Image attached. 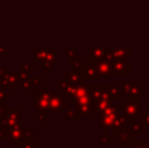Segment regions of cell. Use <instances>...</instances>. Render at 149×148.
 I'll use <instances>...</instances> for the list:
<instances>
[{
  "mask_svg": "<svg viewBox=\"0 0 149 148\" xmlns=\"http://www.w3.org/2000/svg\"><path fill=\"white\" fill-rule=\"evenodd\" d=\"M33 127H26L24 122H19L9 129L2 137V140L9 141L12 146L20 145L31 139H35L33 137Z\"/></svg>",
  "mask_w": 149,
  "mask_h": 148,
  "instance_id": "6da1fadb",
  "label": "cell"
},
{
  "mask_svg": "<svg viewBox=\"0 0 149 148\" xmlns=\"http://www.w3.org/2000/svg\"><path fill=\"white\" fill-rule=\"evenodd\" d=\"M122 117L121 108H119L117 105H112L106 109L102 113L100 114L98 122L104 132H108L109 130H112L116 122Z\"/></svg>",
  "mask_w": 149,
  "mask_h": 148,
  "instance_id": "7a4b0ae2",
  "label": "cell"
},
{
  "mask_svg": "<svg viewBox=\"0 0 149 148\" xmlns=\"http://www.w3.org/2000/svg\"><path fill=\"white\" fill-rule=\"evenodd\" d=\"M20 122V109L11 108L6 109L4 115L0 119V139L11 127Z\"/></svg>",
  "mask_w": 149,
  "mask_h": 148,
  "instance_id": "3957f363",
  "label": "cell"
},
{
  "mask_svg": "<svg viewBox=\"0 0 149 148\" xmlns=\"http://www.w3.org/2000/svg\"><path fill=\"white\" fill-rule=\"evenodd\" d=\"M122 93L128 99H140L142 95L145 94V86L140 80H122L121 82Z\"/></svg>",
  "mask_w": 149,
  "mask_h": 148,
  "instance_id": "277c9868",
  "label": "cell"
},
{
  "mask_svg": "<svg viewBox=\"0 0 149 148\" xmlns=\"http://www.w3.org/2000/svg\"><path fill=\"white\" fill-rule=\"evenodd\" d=\"M121 113L126 122H134L140 117V99H128L126 97V103L122 104Z\"/></svg>",
  "mask_w": 149,
  "mask_h": 148,
  "instance_id": "5b68a950",
  "label": "cell"
},
{
  "mask_svg": "<svg viewBox=\"0 0 149 148\" xmlns=\"http://www.w3.org/2000/svg\"><path fill=\"white\" fill-rule=\"evenodd\" d=\"M38 91H39V92L33 95L36 109L39 110V112L48 113L49 112L50 99H51L52 95H53V93H54L53 90H52V89H49V90L39 89Z\"/></svg>",
  "mask_w": 149,
  "mask_h": 148,
  "instance_id": "8992f818",
  "label": "cell"
},
{
  "mask_svg": "<svg viewBox=\"0 0 149 148\" xmlns=\"http://www.w3.org/2000/svg\"><path fill=\"white\" fill-rule=\"evenodd\" d=\"M44 84V77L42 75L38 76H28L20 78L19 85L24 89L26 95L30 94L31 90H39L40 86Z\"/></svg>",
  "mask_w": 149,
  "mask_h": 148,
  "instance_id": "52a82bcc",
  "label": "cell"
},
{
  "mask_svg": "<svg viewBox=\"0 0 149 148\" xmlns=\"http://www.w3.org/2000/svg\"><path fill=\"white\" fill-rule=\"evenodd\" d=\"M112 138L114 141H116L117 144L120 146H128L132 142L136 140V136L132 133V131L129 129V127L126 126L123 130L113 132Z\"/></svg>",
  "mask_w": 149,
  "mask_h": 148,
  "instance_id": "ba28073f",
  "label": "cell"
},
{
  "mask_svg": "<svg viewBox=\"0 0 149 148\" xmlns=\"http://www.w3.org/2000/svg\"><path fill=\"white\" fill-rule=\"evenodd\" d=\"M19 74L18 71H6L5 74L0 79L1 88L6 90H14L17 85H19Z\"/></svg>",
  "mask_w": 149,
  "mask_h": 148,
  "instance_id": "9c48e42d",
  "label": "cell"
},
{
  "mask_svg": "<svg viewBox=\"0 0 149 148\" xmlns=\"http://www.w3.org/2000/svg\"><path fill=\"white\" fill-rule=\"evenodd\" d=\"M112 65V76H125L128 72L132 70L131 62L127 59L121 60H111Z\"/></svg>",
  "mask_w": 149,
  "mask_h": 148,
  "instance_id": "30bf717a",
  "label": "cell"
},
{
  "mask_svg": "<svg viewBox=\"0 0 149 148\" xmlns=\"http://www.w3.org/2000/svg\"><path fill=\"white\" fill-rule=\"evenodd\" d=\"M39 66L46 72L53 71V68L57 66V49H46L45 60L39 63Z\"/></svg>",
  "mask_w": 149,
  "mask_h": 148,
  "instance_id": "8fae6325",
  "label": "cell"
},
{
  "mask_svg": "<svg viewBox=\"0 0 149 148\" xmlns=\"http://www.w3.org/2000/svg\"><path fill=\"white\" fill-rule=\"evenodd\" d=\"M75 86H76V85L72 84L70 81L67 80L65 75H63L60 80L57 81V88L62 92V97H64L66 101H68V99L70 101L73 97L74 92H75Z\"/></svg>",
  "mask_w": 149,
  "mask_h": 148,
  "instance_id": "7c38bea8",
  "label": "cell"
},
{
  "mask_svg": "<svg viewBox=\"0 0 149 148\" xmlns=\"http://www.w3.org/2000/svg\"><path fill=\"white\" fill-rule=\"evenodd\" d=\"M79 71L81 72L85 81H97L100 79V75L97 73V70L94 67L93 63H91L89 61L81 62Z\"/></svg>",
  "mask_w": 149,
  "mask_h": 148,
  "instance_id": "4fadbf2b",
  "label": "cell"
},
{
  "mask_svg": "<svg viewBox=\"0 0 149 148\" xmlns=\"http://www.w3.org/2000/svg\"><path fill=\"white\" fill-rule=\"evenodd\" d=\"M94 67L97 70V73L100 76H102L104 81L108 80L109 76H112V65H111V60L106 58L100 61L94 62Z\"/></svg>",
  "mask_w": 149,
  "mask_h": 148,
  "instance_id": "5bb4252c",
  "label": "cell"
},
{
  "mask_svg": "<svg viewBox=\"0 0 149 148\" xmlns=\"http://www.w3.org/2000/svg\"><path fill=\"white\" fill-rule=\"evenodd\" d=\"M66 109V99L62 97V94L53 93L49 103V112L60 113Z\"/></svg>",
  "mask_w": 149,
  "mask_h": 148,
  "instance_id": "9a60e30c",
  "label": "cell"
},
{
  "mask_svg": "<svg viewBox=\"0 0 149 148\" xmlns=\"http://www.w3.org/2000/svg\"><path fill=\"white\" fill-rule=\"evenodd\" d=\"M89 94L92 99V101L102 99H112L108 92L107 85H90Z\"/></svg>",
  "mask_w": 149,
  "mask_h": 148,
  "instance_id": "2e32d148",
  "label": "cell"
},
{
  "mask_svg": "<svg viewBox=\"0 0 149 148\" xmlns=\"http://www.w3.org/2000/svg\"><path fill=\"white\" fill-rule=\"evenodd\" d=\"M132 56V50L130 48L123 49H108V55L107 58L110 60H121V59H128Z\"/></svg>",
  "mask_w": 149,
  "mask_h": 148,
  "instance_id": "e0dca14e",
  "label": "cell"
},
{
  "mask_svg": "<svg viewBox=\"0 0 149 148\" xmlns=\"http://www.w3.org/2000/svg\"><path fill=\"white\" fill-rule=\"evenodd\" d=\"M75 107H76L75 112H76L77 118H93V101H89V103L83 104V105H76Z\"/></svg>",
  "mask_w": 149,
  "mask_h": 148,
  "instance_id": "ac0fdd59",
  "label": "cell"
},
{
  "mask_svg": "<svg viewBox=\"0 0 149 148\" xmlns=\"http://www.w3.org/2000/svg\"><path fill=\"white\" fill-rule=\"evenodd\" d=\"M107 55H108V49H104V48H90L89 62L94 63V62L106 59Z\"/></svg>",
  "mask_w": 149,
  "mask_h": 148,
  "instance_id": "d6986e66",
  "label": "cell"
},
{
  "mask_svg": "<svg viewBox=\"0 0 149 148\" xmlns=\"http://www.w3.org/2000/svg\"><path fill=\"white\" fill-rule=\"evenodd\" d=\"M66 78L68 81H70L72 84L74 85H78L81 83H85V80L83 78L82 74L79 70H69L66 72Z\"/></svg>",
  "mask_w": 149,
  "mask_h": 148,
  "instance_id": "ffe728a7",
  "label": "cell"
},
{
  "mask_svg": "<svg viewBox=\"0 0 149 148\" xmlns=\"http://www.w3.org/2000/svg\"><path fill=\"white\" fill-rule=\"evenodd\" d=\"M113 105L112 99H102L97 101H93V108H94V114H100L106 109H108L110 106Z\"/></svg>",
  "mask_w": 149,
  "mask_h": 148,
  "instance_id": "44dd1931",
  "label": "cell"
},
{
  "mask_svg": "<svg viewBox=\"0 0 149 148\" xmlns=\"http://www.w3.org/2000/svg\"><path fill=\"white\" fill-rule=\"evenodd\" d=\"M35 71V62H22L19 65V79L30 76L31 72Z\"/></svg>",
  "mask_w": 149,
  "mask_h": 148,
  "instance_id": "7402d4cb",
  "label": "cell"
},
{
  "mask_svg": "<svg viewBox=\"0 0 149 148\" xmlns=\"http://www.w3.org/2000/svg\"><path fill=\"white\" fill-rule=\"evenodd\" d=\"M107 89H108V92L110 97H112V99H121L123 97L121 84L107 85Z\"/></svg>",
  "mask_w": 149,
  "mask_h": 148,
  "instance_id": "603a6c76",
  "label": "cell"
},
{
  "mask_svg": "<svg viewBox=\"0 0 149 148\" xmlns=\"http://www.w3.org/2000/svg\"><path fill=\"white\" fill-rule=\"evenodd\" d=\"M140 124L142 126L143 132H149V108L140 114Z\"/></svg>",
  "mask_w": 149,
  "mask_h": 148,
  "instance_id": "cb8c5ba5",
  "label": "cell"
},
{
  "mask_svg": "<svg viewBox=\"0 0 149 148\" xmlns=\"http://www.w3.org/2000/svg\"><path fill=\"white\" fill-rule=\"evenodd\" d=\"M89 94V86L86 85L85 83H81L75 86V92L73 97H80L83 95Z\"/></svg>",
  "mask_w": 149,
  "mask_h": 148,
  "instance_id": "d4e9b609",
  "label": "cell"
},
{
  "mask_svg": "<svg viewBox=\"0 0 149 148\" xmlns=\"http://www.w3.org/2000/svg\"><path fill=\"white\" fill-rule=\"evenodd\" d=\"M80 53H78L75 49H66V61L68 63L74 61H80Z\"/></svg>",
  "mask_w": 149,
  "mask_h": 148,
  "instance_id": "484cf974",
  "label": "cell"
},
{
  "mask_svg": "<svg viewBox=\"0 0 149 148\" xmlns=\"http://www.w3.org/2000/svg\"><path fill=\"white\" fill-rule=\"evenodd\" d=\"M62 118H65L66 121L68 123H73L76 121L77 119V115H76V112L75 110L73 109H67L66 108V113H62Z\"/></svg>",
  "mask_w": 149,
  "mask_h": 148,
  "instance_id": "4316f807",
  "label": "cell"
},
{
  "mask_svg": "<svg viewBox=\"0 0 149 148\" xmlns=\"http://www.w3.org/2000/svg\"><path fill=\"white\" fill-rule=\"evenodd\" d=\"M89 101H92V99L90 97V94H86V95H83V97H72L70 99V103L72 105L76 106V105H83V104H87Z\"/></svg>",
  "mask_w": 149,
  "mask_h": 148,
  "instance_id": "83f0119b",
  "label": "cell"
},
{
  "mask_svg": "<svg viewBox=\"0 0 149 148\" xmlns=\"http://www.w3.org/2000/svg\"><path fill=\"white\" fill-rule=\"evenodd\" d=\"M33 121L36 123L39 122H44L47 123L49 121V118H48V113H44V112H38L33 114Z\"/></svg>",
  "mask_w": 149,
  "mask_h": 148,
  "instance_id": "f1b7e54d",
  "label": "cell"
},
{
  "mask_svg": "<svg viewBox=\"0 0 149 148\" xmlns=\"http://www.w3.org/2000/svg\"><path fill=\"white\" fill-rule=\"evenodd\" d=\"M113 138L111 136H109L108 135V132H104V134L100 136V141H98V145L100 146H102V145L104 144H108L110 145V146H112L113 145Z\"/></svg>",
  "mask_w": 149,
  "mask_h": 148,
  "instance_id": "f546056e",
  "label": "cell"
},
{
  "mask_svg": "<svg viewBox=\"0 0 149 148\" xmlns=\"http://www.w3.org/2000/svg\"><path fill=\"white\" fill-rule=\"evenodd\" d=\"M129 129L132 131V133H133L136 137L140 136V135H141V132H143V131H142V126H141L140 123L134 122L133 124L129 127Z\"/></svg>",
  "mask_w": 149,
  "mask_h": 148,
  "instance_id": "4dcf8cb0",
  "label": "cell"
},
{
  "mask_svg": "<svg viewBox=\"0 0 149 148\" xmlns=\"http://www.w3.org/2000/svg\"><path fill=\"white\" fill-rule=\"evenodd\" d=\"M19 148H40L39 145H37L35 143V139H31V140H28L26 142L22 143L19 145Z\"/></svg>",
  "mask_w": 149,
  "mask_h": 148,
  "instance_id": "1f68e13d",
  "label": "cell"
},
{
  "mask_svg": "<svg viewBox=\"0 0 149 148\" xmlns=\"http://www.w3.org/2000/svg\"><path fill=\"white\" fill-rule=\"evenodd\" d=\"M11 99V94L7 93V90L3 88H0V101H6L7 99Z\"/></svg>",
  "mask_w": 149,
  "mask_h": 148,
  "instance_id": "d6a6232c",
  "label": "cell"
},
{
  "mask_svg": "<svg viewBox=\"0 0 149 148\" xmlns=\"http://www.w3.org/2000/svg\"><path fill=\"white\" fill-rule=\"evenodd\" d=\"M71 69L70 70H79L81 66V61H74L71 62Z\"/></svg>",
  "mask_w": 149,
  "mask_h": 148,
  "instance_id": "836d02e7",
  "label": "cell"
},
{
  "mask_svg": "<svg viewBox=\"0 0 149 148\" xmlns=\"http://www.w3.org/2000/svg\"><path fill=\"white\" fill-rule=\"evenodd\" d=\"M6 101H0V119L2 118V116L4 115V113L6 111Z\"/></svg>",
  "mask_w": 149,
  "mask_h": 148,
  "instance_id": "e575fe53",
  "label": "cell"
},
{
  "mask_svg": "<svg viewBox=\"0 0 149 148\" xmlns=\"http://www.w3.org/2000/svg\"><path fill=\"white\" fill-rule=\"evenodd\" d=\"M10 53H11V49H0V57L1 58H5Z\"/></svg>",
  "mask_w": 149,
  "mask_h": 148,
  "instance_id": "d590c367",
  "label": "cell"
},
{
  "mask_svg": "<svg viewBox=\"0 0 149 148\" xmlns=\"http://www.w3.org/2000/svg\"><path fill=\"white\" fill-rule=\"evenodd\" d=\"M127 148H140L139 146V141H134V142H132L131 144H129L127 146Z\"/></svg>",
  "mask_w": 149,
  "mask_h": 148,
  "instance_id": "8d00e7d4",
  "label": "cell"
},
{
  "mask_svg": "<svg viewBox=\"0 0 149 148\" xmlns=\"http://www.w3.org/2000/svg\"><path fill=\"white\" fill-rule=\"evenodd\" d=\"M6 71H7V69H6L5 66H3V67H0V79H1L2 76H3V75L5 74Z\"/></svg>",
  "mask_w": 149,
  "mask_h": 148,
  "instance_id": "74e56055",
  "label": "cell"
},
{
  "mask_svg": "<svg viewBox=\"0 0 149 148\" xmlns=\"http://www.w3.org/2000/svg\"><path fill=\"white\" fill-rule=\"evenodd\" d=\"M0 88H1V85H0Z\"/></svg>",
  "mask_w": 149,
  "mask_h": 148,
  "instance_id": "f35d334b",
  "label": "cell"
},
{
  "mask_svg": "<svg viewBox=\"0 0 149 148\" xmlns=\"http://www.w3.org/2000/svg\"><path fill=\"white\" fill-rule=\"evenodd\" d=\"M148 142H149V141H148Z\"/></svg>",
  "mask_w": 149,
  "mask_h": 148,
  "instance_id": "ab89813d",
  "label": "cell"
}]
</instances>
